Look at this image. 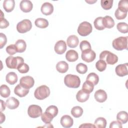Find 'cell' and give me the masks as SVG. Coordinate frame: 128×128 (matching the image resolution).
Wrapping results in <instances>:
<instances>
[{"mask_svg": "<svg viewBox=\"0 0 128 128\" xmlns=\"http://www.w3.org/2000/svg\"><path fill=\"white\" fill-rule=\"evenodd\" d=\"M90 97V94L85 92L82 90H78L76 95V98L78 102H84L88 100Z\"/></svg>", "mask_w": 128, "mask_h": 128, "instance_id": "obj_21", "label": "cell"}, {"mask_svg": "<svg viewBox=\"0 0 128 128\" xmlns=\"http://www.w3.org/2000/svg\"><path fill=\"white\" fill-rule=\"evenodd\" d=\"M15 46L18 52H23L26 50V42L22 39L18 40L15 43Z\"/></svg>", "mask_w": 128, "mask_h": 128, "instance_id": "obj_26", "label": "cell"}, {"mask_svg": "<svg viewBox=\"0 0 128 128\" xmlns=\"http://www.w3.org/2000/svg\"><path fill=\"white\" fill-rule=\"evenodd\" d=\"M7 107L10 110H14L20 104V102L18 99L14 97H10L6 100Z\"/></svg>", "mask_w": 128, "mask_h": 128, "instance_id": "obj_18", "label": "cell"}, {"mask_svg": "<svg viewBox=\"0 0 128 128\" xmlns=\"http://www.w3.org/2000/svg\"><path fill=\"white\" fill-rule=\"evenodd\" d=\"M66 42L68 46L74 48L78 46L79 40L78 36L76 35H70L68 38Z\"/></svg>", "mask_w": 128, "mask_h": 128, "instance_id": "obj_19", "label": "cell"}, {"mask_svg": "<svg viewBox=\"0 0 128 128\" xmlns=\"http://www.w3.org/2000/svg\"><path fill=\"white\" fill-rule=\"evenodd\" d=\"M53 118L54 117L50 114L46 112L41 115V119L42 121L46 124L50 123L52 121Z\"/></svg>", "mask_w": 128, "mask_h": 128, "instance_id": "obj_37", "label": "cell"}, {"mask_svg": "<svg viewBox=\"0 0 128 128\" xmlns=\"http://www.w3.org/2000/svg\"><path fill=\"white\" fill-rule=\"evenodd\" d=\"M50 90L46 85H42L38 87L34 92V97L39 100H42L48 98L50 94Z\"/></svg>", "mask_w": 128, "mask_h": 128, "instance_id": "obj_2", "label": "cell"}, {"mask_svg": "<svg viewBox=\"0 0 128 128\" xmlns=\"http://www.w3.org/2000/svg\"><path fill=\"white\" fill-rule=\"evenodd\" d=\"M81 56L83 60L87 62H90L94 60L96 54L93 50L88 49L82 51Z\"/></svg>", "mask_w": 128, "mask_h": 128, "instance_id": "obj_10", "label": "cell"}, {"mask_svg": "<svg viewBox=\"0 0 128 128\" xmlns=\"http://www.w3.org/2000/svg\"><path fill=\"white\" fill-rule=\"evenodd\" d=\"M66 58L68 62H74L78 59V54L76 50H70L66 52Z\"/></svg>", "mask_w": 128, "mask_h": 128, "instance_id": "obj_20", "label": "cell"}, {"mask_svg": "<svg viewBox=\"0 0 128 128\" xmlns=\"http://www.w3.org/2000/svg\"><path fill=\"white\" fill-rule=\"evenodd\" d=\"M34 24L38 28H44L48 26V22L47 20L44 18H38L35 20Z\"/></svg>", "mask_w": 128, "mask_h": 128, "instance_id": "obj_28", "label": "cell"}, {"mask_svg": "<svg viewBox=\"0 0 128 128\" xmlns=\"http://www.w3.org/2000/svg\"><path fill=\"white\" fill-rule=\"evenodd\" d=\"M77 72L80 74H84L88 71V66L83 63H79L76 66Z\"/></svg>", "mask_w": 128, "mask_h": 128, "instance_id": "obj_39", "label": "cell"}, {"mask_svg": "<svg viewBox=\"0 0 128 128\" xmlns=\"http://www.w3.org/2000/svg\"><path fill=\"white\" fill-rule=\"evenodd\" d=\"M20 7L22 11L24 12H30L33 8V4L29 0H22L20 4Z\"/></svg>", "mask_w": 128, "mask_h": 128, "instance_id": "obj_13", "label": "cell"}, {"mask_svg": "<svg viewBox=\"0 0 128 128\" xmlns=\"http://www.w3.org/2000/svg\"><path fill=\"white\" fill-rule=\"evenodd\" d=\"M96 100L99 102H104L107 99V94L103 90H96L94 94Z\"/></svg>", "mask_w": 128, "mask_h": 128, "instance_id": "obj_16", "label": "cell"}, {"mask_svg": "<svg viewBox=\"0 0 128 128\" xmlns=\"http://www.w3.org/2000/svg\"><path fill=\"white\" fill-rule=\"evenodd\" d=\"M46 112L50 114L54 118L58 114V108L56 106L52 105L47 108Z\"/></svg>", "mask_w": 128, "mask_h": 128, "instance_id": "obj_40", "label": "cell"}, {"mask_svg": "<svg viewBox=\"0 0 128 128\" xmlns=\"http://www.w3.org/2000/svg\"><path fill=\"white\" fill-rule=\"evenodd\" d=\"M96 67L98 71L103 72L106 68V63L104 60L100 59L96 62Z\"/></svg>", "mask_w": 128, "mask_h": 128, "instance_id": "obj_36", "label": "cell"}, {"mask_svg": "<svg viewBox=\"0 0 128 128\" xmlns=\"http://www.w3.org/2000/svg\"><path fill=\"white\" fill-rule=\"evenodd\" d=\"M115 17L118 20H123L127 16V12L120 10L118 8H117L114 13Z\"/></svg>", "mask_w": 128, "mask_h": 128, "instance_id": "obj_43", "label": "cell"}, {"mask_svg": "<svg viewBox=\"0 0 128 128\" xmlns=\"http://www.w3.org/2000/svg\"><path fill=\"white\" fill-rule=\"evenodd\" d=\"M42 109L38 105L32 104L29 106L28 110V114L32 118H37L42 114Z\"/></svg>", "mask_w": 128, "mask_h": 128, "instance_id": "obj_8", "label": "cell"}, {"mask_svg": "<svg viewBox=\"0 0 128 128\" xmlns=\"http://www.w3.org/2000/svg\"><path fill=\"white\" fill-rule=\"evenodd\" d=\"M94 125L95 126L96 128H105L106 126V120L104 118H98L95 120Z\"/></svg>", "mask_w": 128, "mask_h": 128, "instance_id": "obj_30", "label": "cell"}, {"mask_svg": "<svg viewBox=\"0 0 128 128\" xmlns=\"http://www.w3.org/2000/svg\"><path fill=\"white\" fill-rule=\"evenodd\" d=\"M94 89V86L90 82L86 80L83 84V85L82 86V90L85 92L90 94L93 91Z\"/></svg>", "mask_w": 128, "mask_h": 128, "instance_id": "obj_33", "label": "cell"}, {"mask_svg": "<svg viewBox=\"0 0 128 128\" xmlns=\"http://www.w3.org/2000/svg\"><path fill=\"white\" fill-rule=\"evenodd\" d=\"M56 69L57 71L60 73H65L68 69V63L64 61H60L58 62L56 65Z\"/></svg>", "mask_w": 128, "mask_h": 128, "instance_id": "obj_23", "label": "cell"}, {"mask_svg": "<svg viewBox=\"0 0 128 128\" xmlns=\"http://www.w3.org/2000/svg\"><path fill=\"white\" fill-rule=\"evenodd\" d=\"M79 128H96L94 124H92L90 123H86V124H82L80 126H79Z\"/></svg>", "mask_w": 128, "mask_h": 128, "instance_id": "obj_49", "label": "cell"}, {"mask_svg": "<svg viewBox=\"0 0 128 128\" xmlns=\"http://www.w3.org/2000/svg\"><path fill=\"white\" fill-rule=\"evenodd\" d=\"M0 96L4 98H8L10 96V88L6 84H2L0 87Z\"/></svg>", "mask_w": 128, "mask_h": 128, "instance_id": "obj_32", "label": "cell"}, {"mask_svg": "<svg viewBox=\"0 0 128 128\" xmlns=\"http://www.w3.org/2000/svg\"><path fill=\"white\" fill-rule=\"evenodd\" d=\"M14 94L19 97L22 98L26 96L29 92L28 89H26L22 86L20 84H18L14 89Z\"/></svg>", "mask_w": 128, "mask_h": 128, "instance_id": "obj_17", "label": "cell"}, {"mask_svg": "<svg viewBox=\"0 0 128 128\" xmlns=\"http://www.w3.org/2000/svg\"><path fill=\"white\" fill-rule=\"evenodd\" d=\"M73 119L68 115H64L60 118V124L64 128H70L73 125Z\"/></svg>", "mask_w": 128, "mask_h": 128, "instance_id": "obj_15", "label": "cell"}, {"mask_svg": "<svg viewBox=\"0 0 128 128\" xmlns=\"http://www.w3.org/2000/svg\"><path fill=\"white\" fill-rule=\"evenodd\" d=\"M24 60L20 56L14 57L13 56H9L6 60V66L11 69H17L18 66L22 63L24 62Z\"/></svg>", "mask_w": 128, "mask_h": 128, "instance_id": "obj_5", "label": "cell"}, {"mask_svg": "<svg viewBox=\"0 0 128 128\" xmlns=\"http://www.w3.org/2000/svg\"><path fill=\"white\" fill-rule=\"evenodd\" d=\"M32 28V22L30 20L28 19H25L20 22L16 25L17 31L21 34H24L30 31Z\"/></svg>", "mask_w": 128, "mask_h": 128, "instance_id": "obj_7", "label": "cell"}, {"mask_svg": "<svg viewBox=\"0 0 128 128\" xmlns=\"http://www.w3.org/2000/svg\"><path fill=\"white\" fill-rule=\"evenodd\" d=\"M97 2V0H94V1H92V0H88V1H87V0H86V2H88V4H94V2Z\"/></svg>", "mask_w": 128, "mask_h": 128, "instance_id": "obj_52", "label": "cell"}, {"mask_svg": "<svg viewBox=\"0 0 128 128\" xmlns=\"http://www.w3.org/2000/svg\"><path fill=\"white\" fill-rule=\"evenodd\" d=\"M0 124H2L5 120L6 118H5V115L2 112H0Z\"/></svg>", "mask_w": 128, "mask_h": 128, "instance_id": "obj_51", "label": "cell"}, {"mask_svg": "<svg viewBox=\"0 0 128 128\" xmlns=\"http://www.w3.org/2000/svg\"><path fill=\"white\" fill-rule=\"evenodd\" d=\"M18 76L16 74L12 72H8L6 76V82L10 84H14L18 81Z\"/></svg>", "mask_w": 128, "mask_h": 128, "instance_id": "obj_25", "label": "cell"}, {"mask_svg": "<svg viewBox=\"0 0 128 128\" xmlns=\"http://www.w3.org/2000/svg\"><path fill=\"white\" fill-rule=\"evenodd\" d=\"M86 80L90 82L94 86L96 85L99 81V77L97 74L94 72H91L88 74Z\"/></svg>", "mask_w": 128, "mask_h": 128, "instance_id": "obj_29", "label": "cell"}, {"mask_svg": "<svg viewBox=\"0 0 128 128\" xmlns=\"http://www.w3.org/2000/svg\"><path fill=\"white\" fill-rule=\"evenodd\" d=\"M100 59L106 60L108 64H114L118 61V57L115 54L108 50L102 51L100 54Z\"/></svg>", "mask_w": 128, "mask_h": 128, "instance_id": "obj_4", "label": "cell"}, {"mask_svg": "<svg viewBox=\"0 0 128 128\" xmlns=\"http://www.w3.org/2000/svg\"><path fill=\"white\" fill-rule=\"evenodd\" d=\"M122 124L118 121H113L110 125V128H122Z\"/></svg>", "mask_w": 128, "mask_h": 128, "instance_id": "obj_48", "label": "cell"}, {"mask_svg": "<svg viewBox=\"0 0 128 128\" xmlns=\"http://www.w3.org/2000/svg\"><path fill=\"white\" fill-rule=\"evenodd\" d=\"M83 114V109L80 106L73 107L71 110V114L74 118H80Z\"/></svg>", "mask_w": 128, "mask_h": 128, "instance_id": "obj_31", "label": "cell"}, {"mask_svg": "<svg viewBox=\"0 0 128 128\" xmlns=\"http://www.w3.org/2000/svg\"><path fill=\"white\" fill-rule=\"evenodd\" d=\"M6 52L10 55L12 56L17 52V50L15 44H10L6 48Z\"/></svg>", "mask_w": 128, "mask_h": 128, "instance_id": "obj_45", "label": "cell"}, {"mask_svg": "<svg viewBox=\"0 0 128 128\" xmlns=\"http://www.w3.org/2000/svg\"><path fill=\"white\" fill-rule=\"evenodd\" d=\"M2 15L0 16V28H6L9 26L8 22L3 17V12L1 10Z\"/></svg>", "mask_w": 128, "mask_h": 128, "instance_id": "obj_46", "label": "cell"}, {"mask_svg": "<svg viewBox=\"0 0 128 128\" xmlns=\"http://www.w3.org/2000/svg\"><path fill=\"white\" fill-rule=\"evenodd\" d=\"M102 7L105 10H110L112 6V0H102L100 2Z\"/></svg>", "mask_w": 128, "mask_h": 128, "instance_id": "obj_38", "label": "cell"}, {"mask_svg": "<svg viewBox=\"0 0 128 128\" xmlns=\"http://www.w3.org/2000/svg\"><path fill=\"white\" fill-rule=\"evenodd\" d=\"M41 12L42 14L46 16H48L54 12V6L53 5L48 2L44 3L40 8Z\"/></svg>", "mask_w": 128, "mask_h": 128, "instance_id": "obj_14", "label": "cell"}, {"mask_svg": "<svg viewBox=\"0 0 128 128\" xmlns=\"http://www.w3.org/2000/svg\"><path fill=\"white\" fill-rule=\"evenodd\" d=\"M0 112H2L5 110L6 104V102L5 103L4 101H3L2 100H0Z\"/></svg>", "mask_w": 128, "mask_h": 128, "instance_id": "obj_50", "label": "cell"}, {"mask_svg": "<svg viewBox=\"0 0 128 128\" xmlns=\"http://www.w3.org/2000/svg\"><path fill=\"white\" fill-rule=\"evenodd\" d=\"M29 66L26 63L22 62L20 64L18 67L17 70L22 74H25L29 71Z\"/></svg>", "mask_w": 128, "mask_h": 128, "instance_id": "obj_42", "label": "cell"}, {"mask_svg": "<svg viewBox=\"0 0 128 128\" xmlns=\"http://www.w3.org/2000/svg\"><path fill=\"white\" fill-rule=\"evenodd\" d=\"M118 8L122 11L127 12L128 10V2L124 0H120L118 2Z\"/></svg>", "mask_w": 128, "mask_h": 128, "instance_id": "obj_41", "label": "cell"}, {"mask_svg": "<svg viewBox=\"0 0 128 128\" xmlns=\"http://www.w3.org/2000/svg\"><path fill=\"white\" fill-rule=\"evenodd\" d=\"M102 18H103L100 16V17H98L96 18L94 22V26L95 28L98 30H103L105 28L104 27L103 24H102Z\"/></svg>", "mask_w": 128, "mask_h": 128, "instance_id": "obj_34", "label": "cell"}, {"mask_svg": "<svg viewBox=\"0 0 128 128\" xmlns=\"http://www.w3.org/2000/svg\"><path fill=\"white\" fill-rule=\"evenodd\" d=\"M92 30V24L88 22H83L80 24L78 28V32L82 36H86L90 34Z\"/></svg>", "mask_w": 128, "mask_h": 128, "instance_id": "obj_6", "label": "cell"}, {"mask_svg": "<svg viewBox=\"0 0 128 128\" xmlns=\"http://www.w3.org/2000/svg\"><path fill=\"white\" fill-rule=\"evenodd\" d=\"M6 42L7 38L6 36L4 34L1 32L0 34V48H2L3 47L6 45Z\"/></svg>", "mask_w": 128, "mask_h": 128, "instance_id": "obj_47", "label": "cell"}, {"mask_svg": "<svg viewBox=\"0 0 128 128\" xmlns=\"http://www.w3.org/2000/svg\"><path fill=\"white\" fill-rule=\"evenodd\" d=\"M116 120L121 124H126L128 120V114L125 111H120L116 116Z\"/></svg>", "mask_w": 128, "mask_h": 128, "instance_id": "obj_27", "label": "cell"}, {"mask_svg": "<svg viewBox=\"0 0 128 128\" xmlns=\"http://www.w3.org/2000/svg\"><path fill=\"white\" fill-rule=\"evenodd\" d=\"M116 28L118 30L122 33L126 34L128 32V24L126 22H119L117 24Z\"/></svg>", "mask_w": 128, "mask_h": 128, "instance_id": "obj_35", "label": "cell"}, {"mask_svg": "<svg viewBox=\"0 0 128 128\" xmlns=\"http://www.w3.org/2000/svg\"><path fill=\"white\" fill-rule=\"evenodd\" d=\"M54 49L56 54H62L66 50V44L64 40H58L55 44Z\"/></svg>", "mask_w": 128, "mask_h": 128, "instance_id": "obj_11", "label": "cell"}, {"mask_svg": "<svg viewBox=\"0 0 128 128\" xmlns=\"http://www.w3.org/2000/svg\"><path fill=\"white\" fill-rule=\"evenodd\" d=\"M80 48L82 52L91 49V45L90 43L87 41V40H82L80 42Z\"/></svg>", "mask_w": 128, "mask_h": 128, "instance_id": "obj_44", "label": "cell"}, {"mask_svg": "<svg viewBox=\"0 0 128 128\" xmlns=\"http://www.w3.org/2000/svg\"><path fill=\"white\" fill-rule=\"evenodd\" d=\"M128 36H120L114 40L112 42V47L117 50H127Z\"/></svg>", "mask_w": 128, "mask_h": 128, "instance_id": "obj_3", "label": "cell"}, {"mask_svg": "<svg viewBox=\"0 0 128 128\" xmlns=\"http://www.w3.org/2000/svg\"><path fill=\"white\" fill-rule=\"evenodd\" d=\"M15 2L14 0H5L3 2V8L8 12H10L14 9Z\"/></svg>", "mask_w": 128, "mask_h": 128, "instance_id": "obj_24", "label": "cell"}, {"mask_svg": "<svg viewBox=\"0 0 128 128\" xmlns=\"http://www.w3.org/2000/svg\"><path fill=\"white\" fill-rule=\"evenodd\" d=\"M34 84V78L30 76H26L21 78L20 80V84L22 87L30 89L32 88Z\"/></svg>", "mask_w": 128, "mask_h": 128, "instance_id": "obj_9", "label": "cell"}, {"mask_svg": "<svg viewBox=\"0 0 128 128\" xmlns=\"http://www.w3.org/2000/svg\"><path fill=\"white\" fill-rule=\"evenodd\" d=\"M116 74L119 76H124L128 75V64H120L117 66L115 69Z\"/></svg>", "mask_w": 128, "mask_h": 128, "instance_id": "obj_12", "label": "cell"}, {"mask_svg": "<svg viewBox=\"0 0 128 128\" xmlns=\"http://www.w3.org/2000/svg\"><path fill=\"white\" fill-rule=\"evenodd\" d=\"M102 24L104 28H111L114 26V21L111 16H106L102 18Z\"/></svg>", "mask_w": 128, "mask_h": 128, "instance_id": "obj_22", "label": "cell"}, {"mask_svg": "<svg viewBox=\"0 0 128 128\" xmlns=\"http://www.w3.org/2000/svg\"><path fill=\"white\" fill-rule=\"evenodd\" d=\"M64 82L66 86L70 88H78L80 84V78L74 74H68L65 76Z\"/></svg>", "mask_w": 128, "mask_h": 128, "instance_id": "obj_1", "label": "cell"}]
</instances>
